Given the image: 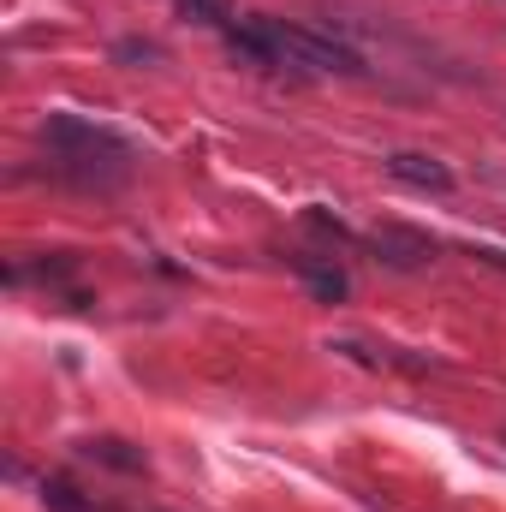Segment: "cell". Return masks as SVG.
Listing matches in <instances>:
<instances>
[{
	"mask_svg": "<svg viewBox=\"0 0 506 512\" xmlns=\"http://www.w3.org/2000/svg\"><path fill=\"white\" fill-rule=\"evenodd\" d=\"M42 495H48V507H60V512H102V507H90V501H78L72 483H48Z\"/></svg>",
	"mask_w": 506,
	"mask_h": 512,
	"instance_id": "277c9868",
	"label": "cell"
},
{
	"mask_svg": "<svg viewBox=\"0 0 506 512\" xmlns=\"http://www.w3.org/2000/svg\"><path fill=\"white\" fill-rule=\"evenodd\" d=\"M84 453H90V459H108V465H120V471H143V453H126V441H90Z\"/></svg>",
	"mask_w": 506,
	"mask_h": 512,
	"instance_id": "3957f363",
	"label": "cell"
},
{
	"mask_svg": "<svg viewBox=\"0 0 506 512\" xmlns=\"http://www.w3.org/2000/svg\"><path fill=\"white\" fill-rule=\"evenodd\" d=\"M387 173L405 179V185H417V191H453V173H447L435 155H393Z\"/></svg>",
	"mask_w": 506,
	"mask_h": 512,
	"instance_id": "7a4b0ae2",
	"label": "cell"
},
{
	"mask_svg": "<svg viewBox=\"0 0 506 512\" xmlns=\"http://www.w3.org/2000/svg\"><path fill=\"white\" fill-rule=\"evenodd\" d=\"M251 30L268 42L274 60H292V66H310V72H358V54H346V48H334V42L298 30V24H286V18H251Z\"/></svg>",
	"mask_w": 506,
	"mask_h": 512,
	"instance_id": "6da1fadb",
	"label": "cell"
},
{
	"mask_svg": "<svg viewBox=\"0 0 506 512\" xmlns=\"http://www.w3.org/2000/svg\"><path fill=\"white\" fill-rule=\"evenodd\" d=\"M179 6H185L191 18H203V24H227V18H233L227 0H179Z\"/></svg>",
	"mask_w": 506,
	"mask_h": 512,
	"instance_id": "5b68a950",
	"label": "cell"
}]
</instances>
